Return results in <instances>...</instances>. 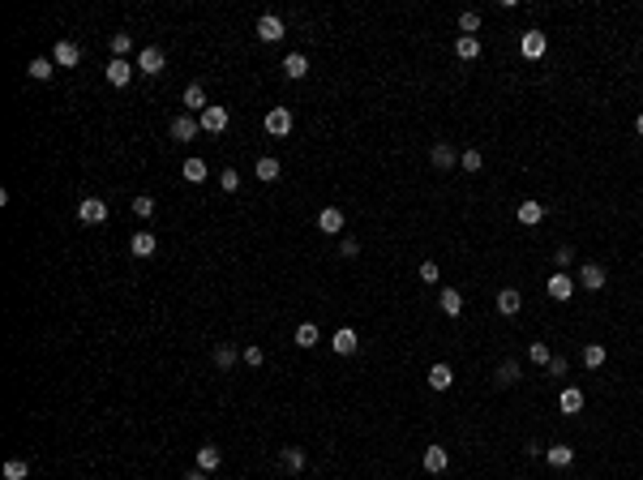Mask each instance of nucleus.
I'll return each instance as SVG.
<instances>
[{
  "mask_svg": "<svg viewBox=\"0 0 643 480\" xmlns=\"http://www.w3.org/2000/svg\"><path fill=\"white\" fill-rule=\"evenodd\" d=\"M163 65H167V56H163V47H142L137 52V73H146V78H155V73H163Z\"/></svg>",
  "mask_w": 643,
  "mask_h": 480,
  "instance_id": "1",
  "label": "nucleus"
},
{
  "mask_svg": "<svg viewBox=\"0 0 643 480\" xmlns=\"http://www.w3.org/2000/svg\"><path fill=\"white\" fill-rule=\"evenodd\" d=\"M609 283V270L601 266V262H583L579 266V288H587V292H601Z\"/></svg>",
  "mask_w": 643,
  "mask_h": 480,
  "instance_id": "2",
  "label": "nucleus"
},
{
  "mask_svg": "<svg viewBox=\"0 0 643 480\" xmlns=\"http://www.w3.org/2000/svg\"><path fill=\"white\" fill-rule=\"evenodd\" d=\"M266 133H270V138H287V133H292V112H287L283 104L266 112Z\"/></svg>",
  "mask_w": 643,
  "mask_h": 480,
  "instance_id": "3",
  "label": "nucleus"
},
{
  "mask_svg": "<svg viewBox=\"0 0 643 480\" xmlns=\"http://www.w3.org/2000/svg\"><path fill=\"white\" fill-rule=\"evenodd\" d=\"M78 60H82V47L73 43V39H60V43L52 47V65H56V69H73Z\"/></svg>",
  "mask_w": 643,
  "mask_h": 480,
  "instance_id": "4",
  "label": "nucleus"
},
{
  "mask_svg": "<svg viewBox=\"0 0 643 480\" xmlns=\"http://www.w3.org/2000/svg\"><path fill=\"white\" fill-rule=\"evenodd\" d=\"M519 52H524L528 60H540L549 52V39L540 35V31H524V39H519Z\"/></svg>",
  "mask_w": 643,
  "mask_h": 480,
  "instance_id": "5",
  "label": "nucleus"
},
{
  "mask_svg": "<svg viewBox=\"0 0 643 480\" xmlns=\"http://www.w3.org/2000/svg\"><path fill=\"white\" fill-rule=\"evenodd\" d=\"M317 227H322L326 236H339L343 227H348V215H343L339 206H322V215H317Z\"/></svg>",
  "mask_w": 643,
  "mask_h": 480,
  "instance_id": "6",
  "label": "nucleus"
},
{
  "mask_svg": "<svg viewBox=\"0 0 643 480\" xmlns=\"http://www.w3.org/2000/svg\"><path fill=\"white\" fill-rule=\"evenodd\" d=\"M258 39L262 43H279L283 39V17L279 13H262L258 17Z\"/></svg>",
  "mask_w": 643,
  "mask_h": 480,
  "instance_id": "7",
  "label": "nucleus"
},
{
  "mask_svg": "<svg viewBox=\"0 0 643 480\" xmlns=\"http://www.w3.org/2000/svg\"><path fill=\"white\" fill-rule=\"evenodd\" d=\"M420 463H425L429 476H442V472L451 467V450L446 446H425V459H420Z\"/></svg>",
  "mask_w": 643,
  "mask_h": 480,
  "instance_id": "8",
  "label": "nucleus"
},
{
  "mask_svg": "<svg viewBox=\"0 0 643 480\" xmlns=\"http://www.w3.org/2000/svg\"><path fill=\"white\" fill-rule=\"evenodd\" d=\"M78 219H82V223H108V201L82 197V201H78Z\"/></svg>",
  "mask_w": 643,
  "mask_h": 480,
  "instance_id": "9",
  "label": "nucleus"
},
{
  "mask_svg": "<svg viewBox=\"0 0 643 480\" xmlns=\"http://www.w3.org/2000/svg\"><path fill=\"white\" fill-rule=\"evenodd\" d=\"M197 124H202L206 133H224L228 129V108H219V104H210L202 116H197Z\"/></svg>",
  "mask_w": 643,
  "mask_h": 480,
  "instance_id": "10",
  "label": "nucleus"
},
{
  "mask_svg": "<svg viewBox=\"0 0 643 480\" xmlns=\"http://www.w3.org/2000/svg\"><path fill=\"white\" fill-rule=\"evenodd\" d=\"M429 159H433V167H442V172H451V167H459V150H455L451 142H433V150H429Z\"/></svg>",
  "mask_w": 643,
  "mask_h": 480,
  "instance_id": "11",
  "label": "nucleus"
},
{
  "mask_svg": "<svg viewBox=\"0 0 643 480\" xmlns=\"http://www.w3.org/2000/svg\"><path fill=\"white\" fill-rule=\"evenodd\" d=\"M493 305H498V313H502V317H515L519 309H524V296H519V288H502Z\"/></svg>",
  "mask_w": 643,
  "mask_h": 480,
  "instance_id": "12",
  "label": "nucleus"
},
{
  "mask_svg": "<svg viewBox=\"0 0 643 480\" xmlns=\"http://www.w3.org/2000/svg\"><path fill=\"white\" fill-rule=\"evenodd\" d=\"M481 52H485V47H481L476 35H459V39H455V56H459V60L472 65V60H481Z\"/></svg>",
  "mask_w": 643,
  "mask_h": 480,
  "instance_id": "13",
  "label": "nucleus"
},
{
  "mask_svg": "<svg viewBox=\"0 0 643 480\" xmlns=\"http://www.w3.org/2000/svg\"><path fill=\"white\" fill-rule=\"evenodd\" d=\"M331 347H335V356H352V351L360 347V339H356V331H352V326H343V331H335Z\"/></svg>",
  "mask_w": 643,
  "mask_h": 480,
  "instance_id": "14",
  "label": "nucleus"
},
{
  "mask_svg": "<svg viewBox=\"0 0 643 480\" xmlns=\"http://www.w3.org/2000/svg\"><path fill=\"white\" fill-rule=\"evenodd\" d=\"M425 382H429V390H451V386H455V369L437 361V365L429 369V377H425Z\"/></svg>",
  "mask_w": 643,
  "mask_h": 480,
  "instance_id": "15",
  "label": "nucleus"
},
{
  "mask_svg": "<svg viewBox=\"0 0 643 480\" xmlns=\"http://www.w3.org/2000/svg\"><path fill=\"white\" fill-rule=\"evenodd\" d=\"M155 249H159V236H155V232H137V236H129V254H133V258H151Z\"/></svg>",
  "mask_w": 643,
  "mask_h": 480,
  "instance_id": "16",
  "label": "nucleus"
},
{
  "mask_svg": "<svg viewBox=\"0 0 643 480\" xmlns=\"http://www.w3.org/2000/svg\"><path fill=\"white\" fill-rule=\"evenodd\" d=\"M253 176H258L262 185H275L279 176H283V167H279V159H270V155H262V159L253 163Z\"/></svg>",
  "mask_w": 643,
  "mask_h": 480,
  "instance_id": "17",
  "label": "nucleus"
},
{
  "mask_svg": "<svg viewBox=\"0 0 643 480\" xmlns=\"http://www.w3.org/2000/svg\"><path fill=\"white\" fill-rule=\"evenodd\" d=\"M181 104H185L189 112H197V116H202V112L210 108V104H206V90L197 86V82H189V86H185V94H181Z\"/></svg>",
  "mask_w": 643,
  "mask_h": 480,
  "instance_id": "18",
  "label": "nucleus"
},
{
  "mask_svg": "<svg viewBox=\"0 0 643 480\" xmlns=\"http://www.w3.org/2000/svg\"><path fill=\"white\" fill-rule=\"evenodd\" d=\"M515 215H519V223H524V227H536L540 219H545V206H540L536 197H528V201H519V210H515Z\"/></svg>",
  "mask_w": 643,
  "mask_h": 480,
  "instance_id": "19",
  "label": "nucleus"
},
{
  "mask_svg": "<svg viewBox=\"0 0 643 480\" xmlns=\"http://www.w3.org/2000/svg\"><path fill=\"white\" fill-rule=\"evenodd\" d=\"M197 129H202V124H197L193 116H176V120H172V129H167V133L176 138V142H193V138H197Z\"/></svg>",
  "mask_w": 643,
  "mask_h": 480,
  "instance_id": "20",
  "label": "nucleus"
},
{
  "mask_svg": "<svg viewBox=\"0 0 643 480\" xmlns=\"http://www.w3.org/2000/svg\"><path fill=\"white\" fill-rule=\"evenodd\" d=\"M437 309L446 313V317H459V313H463V296H459V288H442V296H437Z\"/></svg>",
  "mask_w": 643,
  "mask_h": 480,
  "instance_id": "21",
  "label": "nucleus"
},
{
  "mask_svg": "<svg viewBox=\"0 0 643 480\" xmlns=\"http://www.w3.org/2000/svg\"><path fill=\"white\" fill-rule=\"evenodd\" d=\"M558 408H562L566 416H575V412H583V390H579V386H566V390L558 395Z\"/></svg>",
  "mask_w": 643,
  "mask_h": 480,
  "instance_id": "22",
  "label": "nucleus"
},
{
  "mask_svg": "<svg viewBox=\"0 0 643 480\" xmlns=\"http://www.w3.org/2000/svg\"><path fill=\"white\" fill-rule=\"evenodd\" d=\"M279 463H283L287 472H305V463H309V454H305L301 446H283V450H279Z\"/></svg>",
  "mask_w": 643,
  "mask_h": 480,
  "instance_id": "23",
  "label": "nucleus"
},
{
  "mask_svg": "<svg viewBox=\"0 0 643 480\" xmlns=\"http://www.w3.org/2000/svg\"><path fill=\"white\" fill-rule=\"evenodd\" d=\"M305 73H309V60H305L301 52H287V56H283V78H292V82H301Z\"/></svg>",
  "mask_w": 643,
  "mask_h": 480,
  "instance_id": "24",
  "label": "nucleus"
},
{
  "mask_svg": "<svg viewBox=\"0 0 643 480\" xmlns=\"http://www.w3.org/2000/svg\"><path fill=\"white\" fill-rule=\"evenodd\" d=\"M545 459H549V467H571L575 463V450L562 446V442H553V446H545Z\"/></svg>",
  "mask_w": 643,
  "mask_h": 480,
  "instance_id": "25",
  "label": "nucleus"
},
{
  "mask_svg": "<svg viewBox=\"0 0 643 480\" xmlns=\"http://www.w3.org/2000/svg\"><path fill=\"white\" fill-rule=\"evenodd\" d=\"M549 296L553 300H571L575 296V279H571V274H549Z\"/></svg>",
  "mask_w": 643,
  "mask_h": 480,
  "instance_id": "26",
  "label": "nucleus"
},
{
  "mask_svg": "<svg viewBox=\"0 0 643 480\" xmlns=\"http://www.w3.org/2000/svg\"><path fill=\"white\" fill-rule=\"evenodd\" d=\"M224 463V450L219 446H197V472H215Z\"/></svg>",
  "mask_w": 643,
  "mask_h": 480,
  "instance_id": "27",
  "label": "nucleus"
},
{
  "mask_svg": "<svg viewBox=\"0 0 643 480\" xmlns=\"http://www.w3.org/2000/svg\"><path fill=\"white\" fill-rule=\"evenodd\" d=\"M181 176H185V181H189V185H202V181H206V176H210V167H206L202 159H185V167H181Z\"/></svg>",
  "mask_w": 643,
  "mask_h": 480,
  "instance_id": "28",
  "label": "nucleus"
},
{
  "mask_svg": "<svg viewBox=\"0 0 643 480\" xmlns=\"http://www.w3.org/2000/svg\"><path fill=\"white\" fill-rule=\"evenodd\" d=\"M129 78H133L129 60H112V65H108V82H112V86H129Z\"/></svg>",
  "mask_w": 643,
  "mask_h": 480,
  "instance_id": "29",
  "label": "nucleus"
},
{
  "mask_svg": "<svg viewBox=\"0 0 643 480\" xmlns=\"http://www.w3.org/2000/svg\"><path fill=\"white\" fill-rule=\"evenodd\" d=\"M317 339H322L317 322H301V326H296V343H301V347H317Z\"/></svg>",
  "mask_w": 643,
  "mask_h": 480,
  "instance_id": "30",
  "label": "nucleus"
},
{
  "mask_svg": "<svg viewBox=\"0 0 643 480\" xmlns=\"http://www.w3.org/2000/svg\"><path fill=\"white\" fill-rule=\"evenodd\" d=\"M493 382H498V386H515L519 382V361H502L498 373H493Z\"/></svg>",
  "mask_w": 643,
  "mask_h": 480,
  "instance_id": "31",
  "label": "nucleus"
},
{
  "mask_svg": "<svg viewBox=\"0 0 643 480\" xmlns=\"http://www.w3.org/2000/svg\"><path fill=\"white\" fill-rule=\"evenodd\" d=\"M605 361H609L605 343H587V347H583V365H587V369H601Z\"/></svg>",
  "mask_w": 643,
  "mask_h": 480,
  "instance_id": "32",
  "label": "nucleus"
},
{
  "mask_svg": "<svg viewBox=\"0 0 643 480\" xmlns=\"http://www.w3.org/2000/svg\"><path fill=\"white\" fill-rule=\"evenodd\" d=\"M26 73H31L35 82H47V78H52V73H56V65L47 60V56H39V60H31V69H26Z\"/></svg>",
  "mask_w": 643,
  "mask_h": 480,
  "instance_id": "33",
  "label": "nucleus"
},
{
  "mask_svg": "<svg viewBox=\"0 0 643 480\" xmlns=\"http://www.w3.org/2000/svg\"><path fill=\"white\" fill-rule=\"evenodd\" d=\"M459 167H463V172H481V167H485V155H481L476 146L463 150V155H459Z\"/></svg>",
  "mask_w": 643,
  "mask_h": 480,
  "instance_id": "34",
  "label": "nucleus"
},
{
  "mask_svg": "<svg viewBox=\"0 0 643 480\" xmlns=\"http://www.w3.org/2000/svg\"><path fill=\"white\" fill-rule=\"evenodd\" d=\"M129 210H133L137 219H151V215H155V197H151V193H142V197H133V206H129Z\"/></svg>",
  "mask_w": 643,
  "mask_h": 480,
  "instance_id": "35",
  "label": "nucleus"
},
{
  "mask_svg": "<svg viewBox=\"0 0 643 480\" xmlns=\"http://www.w3.org/2000/svg\"><path fill=\"white\" fill-rule=\"evenodd\" d=\"M528 361H532V365H549V361H553V351H549V343H540V339H536V343L528 347Z\"/></svg>",
  "mask_w": 643,
  "mask_h": 480,
  "instance_id": "36",
  "label": "nucleus"
},
{
  "mask_svg": "<svg viewBox=\"0 0 643 480\" xmlns=\"http://www.w3.org/2000/svg\"><path fill=\"white\" fill-rule=\"evenodd\" d=\"M31 476V463L26 459H9L5 463V480H26Z\"/></svg>",
  "mask_w": 643,
  "mask_h": 480,
  "instance_id": "37",
  "label": "nucleus"
},
{
  "mask_svg": "<svg viewBox=\"0 0 643 480\" xmlns=\"http://www.w3.org/2000/svg\"><path fill=\"white\" fill-rule=\"evenodd\" d=\"M459 31H463V35H476V31H481V13H476V9L459 13Z\"/></svg>",
  "mask_w": 643,
  "mask_h": 480,
  "instance_id": "38",
  "label": "nucleus"
},
{
  "mask_svg": "<svg viewBox=\"0 0 643 480\" xmlns=\"http://www.w3.org/2000/svg\"><path fill=\"white\" fill-rule=\"evenodd\" d=\"M129 47H133L129 35H112V60H125V56H129Z\"/></svg>",
  "mask_w": 643,
  "mask_h": 480,
  "instance_id": "39",
  "label": "nucleus"
},
{
  "mask_svg": "<svg viewBox=\"0 0 643 480\" xmlns=\"http://www.w3.org/2000/svg\"><path fill=\"white\" fill-rule=\"evenodd\" d=\"M437 274H442L437 262H420V266H416V279H420V283H429V288L437 283Z\"/></svg>",
  "mask_w": 643,
  "mask_h": 480,
  "instance_id": "40",
  "label": "nucleus"
},
{
  "mask_svg": "<svg viewBox=\"0 0 643 480\" xmlns=\"http://www.w3.org/2000/svg\"><path fill=\"white\" fill-rule=\"evenodd\" d=\"M240 361L249 365V369H262V365H266V351H262V347L253 343V347H244V351H240Z\"/></svg>",
  "mask_w": 643,
  "mask_h": 480,
  "instance_id": "41",
  "label": "nucleus"
},
{
  "mask_svg": "<svg viewBox=\"0 0 643 480\" xmlns=\"http://www.w3.org/2000/svg\"><path fill=\"white\" fill-rule=\"evenodd\" d=\"M215 365H219V369H232V365H236V351H232L228 343H219V347H215Z\"/></svg>",
  "mask_w": 643,
  "mask_h": 480,
  "instance_id": "42",
  "label": "nucleus"
},
{
  "mask_svg": "<svg viewBox=\"0 0 643 480\" xmlns=\"http://www.w3.org/2000/svg\"><path fill=\"white\" fill-rule=\"evenodd\" d=\"M219 185H224V193H236V189H240V172H236V167L219 172Z\"/></svg>",
  "mask_w": 643,
  "mask_h": 480,
  "instance_id": "43",
  "label": "nucleus"
},
{
  "mask_svg": "<svg viewBox=\"0 0 643 480\" xmlns=\"http://www.w3.org/2000/svg\"><path fill=\"white\" fill-rule=\"evenodd\" d=\"M553 262H558V266L566 270V266L575 262V249H571V245H558V254H553Z\"/></svg>",
  "mask_w": 643,
  "mask_h": 480,
  "instance_id": "44",
  "label": "nucleus"
},
{
  "mask_svg": "<svg viewBox=\"0 0 643 480\" xmlns=\"http://www.w3.org/2000/svg\"><path fill=\"white\" fill-rule=\"evenodd\" d=\"M339 254H343V258H356V254H360V240L343 236V240H339Z\"/></svg>",
  "mask_w": 643,
  "mask_h": 480,
  "instance_id": "45",
  "label": "nucleus"
},
{
  "mask_svg": "<svg viewBox=\"0 0 643 480\" xmlns=\"http://www.w3.org/2000/svg\"><path fill=\"white\" fill-rule=\"evenodd\" d=\"M566 369H571V365H566V356H553V361H549V373H553V377H562Z\"/></svg>",
  "mask_w": 643,
  "mask_h": 480,
  "instance_id": "46",
  "label": "nucleus"
},
{
  "mask_svg": "<svg viewBox=\"0 0 643 480\" xmlns=\"http://www.w3.org/2000/svg\"><path fill=\"white\" fill-rule=\"evenodd\" d=\"M635 133H639V138H643V112H639V116H635Z\"/></svg>",
  "mask_w": 643,
  "mask_h": 480,
  "instance_id": "47",
  "label": "nucleus"
},
{
  "mask_svg": "<svg viewBox=\"0 0 643 480\" xmlns=\"http://www.w3.org/2000/svg\"><path fill=\"white\" fill-rule=\"evenodd\" d=\"M181 480H206V472H189V476H181Z\"/></svg>",
  "mask_w": 643,
  "mask_h": 480,
  "instance_id": "48",
  "label": "nucleus"
}]
</instances>
